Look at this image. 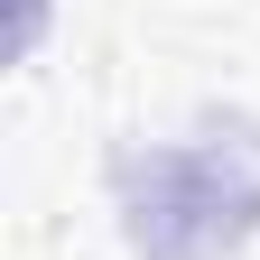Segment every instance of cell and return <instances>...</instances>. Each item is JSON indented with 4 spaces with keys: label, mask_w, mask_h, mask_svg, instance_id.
<instances>
[{
    "label": "cell",
    "mask_w": 260,
    "mask_h": 260,
    "mask_svg": "<svg viewBox=\"0 0 260 260\" xmlns=\"http://www.w3.org/2000/svg\"><path fill=\"white\" fill-rule=\"evenodd\" d=\"M233 168H260V130L251 121H205V140L177 149H130L121 158V205L130 242L149 260H214L223 242H242L260 223V186H233Z\"/></svg>",
    "instance_id": "6da1fadb"
}]
</instances>
